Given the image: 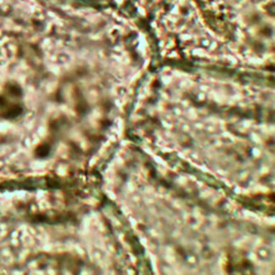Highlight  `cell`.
Wrapping results in <instances>:
<instances>
[{
	"instance_id": "6da1fadb",
	"label": "cell",
	"mask_w": 275,
	"mask_h": 275,
	"mask_svg": "<svg viewBox=\"0 0 275 275\" xmlns=\"http://www.w3.org/2000/svg\"><path fill=\"white\" fill-rule=\"evenodd\" d=\"M131 12L190 55L248 61L271 53L274 0H136Z\"/></svg>"
},
{
	"instance_id": "7a4b0ae2",
	"label": "cell",
	"mask_w": 275,
	"mask_h": 275,
	"mask_svg": "<svg viewBox=\"0 0 275 275\" xmlns=\"http://www.w3.org/2000/svg\"><path fill=\"white\" fill-rule=\"evenodd\" d=\"M87 1H91V2H99V3H104V4H111V5H115L118 8H123L126 10L131 11L132 5L134 4L136 0H87Z\"/></svg>"
}]
</instances>
